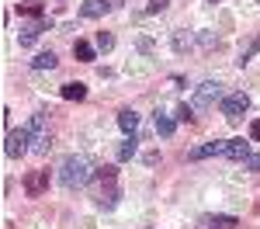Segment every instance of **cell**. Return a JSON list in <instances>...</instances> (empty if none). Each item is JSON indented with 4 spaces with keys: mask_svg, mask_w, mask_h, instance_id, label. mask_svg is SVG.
Masks as SVG:
<instances>
[{
    "mask_svg": "<svg viewBox=\"0 0 260 229\" xmlns=\"http://www.w3.org/2000/svg\"><path fill=\"white\" fill-rule=\"evenodd\" d=\"M94 174H98V167L90 163L87 156H80V153H77V156H66L62 167H59V181L66 187H83Z\"/></svg>",
    "mask_w": 260,
    "mask_h": 229,
    "instance_id": "6da1fadb",
    "label": "cell"
},
{
    "mask_svg": "<svg viewBox=\"0 0 260 229\" xmlns=\"http://www.w3.org/2000/svg\"><path fill=\"white\" fill-rule=\"evenodd\" d=\"M225 94H222V83L219 80H205L194 87V94H191V108L194 111H205V108H215V101H222Z\"/></svg>",
    "mask_w": 260,
    "mask_h": 229,
    "instance_id": "7a4b0ae2",
    "label": "cell"
},
{
    "mask_svg": "<svg viewBox=\"0 0 260 229\" xmlns=\"http://www.w3.org/2000/svg\"><path fill=\"white\" fill-rule=\"evenodd\" d=\"M24 128H28V136H31V153H39V156H45V153H49V125H45V115H31V118H28V125H24Z\"/></svg>",
    "mask_w": 260,
    "mask_h": 229,
    "instance_id": "3957f363",
    "label": "cell"
},
{
    "mask_svg": "<svg viewBox=\"0 0 260 229\" xmlns=\"http://www.w3.org/2000/svg\"><path fill=\"white\" fill-rule=\"evenodd\" d=\"M28 149H31V136H28V128H24V125H21V128H7V139H4V153H7V160H21Z\"/></svg>",
    "mask_w": 260,
    "mask_h": 229,
    "instance_id": "277c9868",
    "label": "cell"
},
{
    "mask_svg": "<svg viewBox=\"0 0 260 229\" xmlns=\"http://www.w3.org/2000/svg\"><path fill=\"white\" fill-rule=\"evenodd\" d=\"M246 111H250V94L236 90V94H225V97H222V115H225V122H240Z\"/></svg>",
    "mask_w": 260,
    "mask_h": 229,
    "instance_id": "5b68a950",
    "label": "cell"
},
{
    "mask_svg": "<svg viewBox=\"0 0 260 229\" xmlns=\"http://www.w3.org/2000/svg\"><path fill=\"white\" fill-rule=\"evenodd\" d=\"M49 28H52V21H49V18H39V21H31V24H21L18 45H21V49L35 45V42H39V35H42V31H49Z\"/></svg>",
    "mask_w": 260,
    "mask_h": 229,
    "instance_id": "8992f818",
    "label": "cell"
},
{
    "mask_svg": "<svg viewBox=\"0 0 260 229\" xmlns=\"http://www.w3.org/2000/svg\"><path fill=\"white\" fill-rule=\"evenodd\" d=\"M45 191H49V170H31L24 177V194L28 198H42Z\"/></svg>",
    "mask_w": 260,
    "mask_h": 229,
    "instance_id": "52a82bcc",
    "label": "cell"
},
{
    "mask_svg": "<svg viewBox=\"0 0 260 229\" xmlns=\"http://www.w3.org/2000/svg\"><path fill=\"white\" fill-rule=\"evenodd\" d=\"M219 153H225V143H222V139H208V143L194 146V149L187 153V160H208V156H219Z\"/></svg>",
    "mask_w": 260,
    "mask_h": 229,
    "instance_id": "ba28073f",
    "label": "cell"
},
{
    "mask_svg": "<svg viewBox=\"0 0 260 229\" xmlns=\"http://www.w3.org/2000/svg\"><path fill=\"white\" fill-rule=\"evenodd\" d=\"M240 222L233 215H201L198 219V229H236Z\"/></svg>",
    "mask_w": 260,
    "mask_h": 229,
    "instance_id": "9c48e42d",
    "label": "cell"
},
{
    "mask_svg": "<svg viewBox=\"0 0 260 229\" xmlns=\"http://www.w3.org/2000/svg\"><path fill=\"white\" fill-rule=\"evenodd\" d=\"M222 156H229V160H246L250 156V143H243V139H225V153Z\"/></svg>",
    "mask_w": 260,
    "mask_h": 229,
    "instance_id": "30bf717a",
    "label": "cell"
},
{
    "mask_svg": "<svg viewBox=\"0 0 260 229\" xmlns=\"http://www.w3.org/2000/svg\"><path fill=\"white\" fill-rule=\"evenodd\" d=\"M108 7H111L108 0H83L80 14H83V18H101V14H108Z\"/></svg>",
    "mask_w": 260,
    "mask_h": 229,
    "instance_id": "8fae6325",
    "label": "cell"
},
{
    "mask_svg": "<svg viewBox=\"0 0 260 229\" xmlns=\"http://www.w3.org/2000/svg\"><path fill=\"white\" fill-rule=\"evenodd\" d=\"M118 125L125 136H136V128H139V115L132 111V108H125V111H118Z\"/></svg>",
    "mask_w": 260,
    "mask_h": 229,
    "instance_id": "7c38bea8",
    "label": "cell"
},
{
    "mask_svg": "<svg viewBox=\"0 0 260 229\" xmlns=\"http://www.w3.org/2000/svg\"><path fill=\"white\" fill-rule=\"evenodd\" d=\"M59 94L62 97H66V101H83V97H87V83H62L59 87Z\"/></svg>",
    "mask_w": 260,
    "mask_h": 229,
    "instance_id": "4fadbf2b",
    "label": "cell"
},
{
    "mask_svg": "<svg viewBox=\"0 0 260 229\" xmlns=\"http://www.w3.org/2000/svg\"><path fill=\"white\" fill-rule=\"evenodd\" d=\"M115 205H118V187H115V181H108V187L98 198V208H115Z\"/></svg>",
    "mask_w": 260,
    "mask_h": 229,
    "instance_id": "5bb4252c",
    "label": "cell"
},
{
    "mask_svg": "<svg viewBox=\"0 0 260 229\" xmlns=\"http://www.w3.org/2000/svg\"><path fill=\"white\" fill-rule=\"evenodd\" d=\"M73 56H77V62H94V56H98V52H94V45H90V42H73Z\"/></svg>",
    "mask_w": 260,
    "mask_h": 229,
    "instance_id": "9a60e30c",
    "label": "cell"
},
{
    "mask_svg": "<svg viewBox=\"0 0 260 229\" xmlns=\"http://www.w3.org/2000/svg\"><path fill=\"white\" fill-rule=\"evenodd\" d=\"M257 52H260V35H253V39H250V42H246V45L240 49V59H236V62H240V66H246V62L253 59Z\"/></svg>",
    "mask_w": 260,
    "mask_h": 229,
    "instance_id": "2e32d148",
    "label": "cell"
},
{
    "mask_svg": "<svg viewBox=\"0 0 260 229\" xmlns=\"http://www.w3.org/2000/svg\"><path fill=\"white\" fill-rule=\"evenodd\" d=\"M59 59H56V52H39L35 59H31V70H56Z\"/></svg>",
    "mask_w": 260,
    "mask_h": 229,
    "instance_id": "e0dca14e",
    "label": "cell"
},
{
    "mask_svg": "<svg viewBox=\"0 0 260 229\" xmlns=\"http://www.w3.org/2000/svg\"><path fill=\"white\" fill-rule=\"evenodd\" d=\"M174 128H177V122H174L170 115L156 111V132H160V136H174Z\"/></svg>",
    "mask_w": 260,
    "mask_h": 229,
    "instance_id": "ac0fdd59",
    "label": "cell"
},
{
    "mask_svg": "<svg viewBox=\"0 0 260 229\" xmlns=\"http://www.w3.org/2000/svg\"><path fill=\"white\" fill-rule=\"evenodd\" d=\"M94 45H98L101 52H111V49H115V35H111V31H98Z\"/></svg>",
    "mask_w": 260,
    "mask_h": 229,
    "instance_id": "d6986e66",
    "label": "cell"
},
{
    "mask_svg": "<svg viewBox=\"0 0 260 229\" xmlns=\"http://www.w3.org/2000/svg\"><path fill=\"white\" fill-rule=\"evenodd\" d=\"M42 4L45 0H18V11L21 14H42Z\"/></svg>",
    "mask_w": 260,
    "mask_h": 229,
    "instance_id": "ffe728a7",
    "label": "cell"
},
{
    "mask_svg": "<svg viewBox=\"0 0 260 229\" xmlns=\"http://www.w3.org/2000/svg\"><path fill=\"white\" fill-rule=\"evenodd\" d=\"M132 156H136V139H125L118 146V160H132Z\"/></svg>",
    "mask_w": 260,
    "mask_h": 229,
    "instance_id": "44dd1931",
    "label": "cell"
},
{
    "mask_svg": "<svg viewBox=\"0 0 260 229\" xmlns=\"http://www.w3.org/2000/svg\"><path fill=\"white\" fill-rule=\"evenodd\" d=\"M177 118H180V122H194V108H191V104H180Z\"/></svg>",
    "mask_w": 260,
    "mask_h": 229,
    "instance_id": "7402d4cb",
    "label": "cell"
},
{
    "mask_svg": "<svg viewBox=\"0 0 260 229\" xmlns=\"http://www.w3.org/2000/svg\"><path fill=\"white\" fill-rule=\"evenodd\" d=\"M187 45H191V39H187L184 31H174V49H177V52H184Z\"/></svg>",
    "mask_w": 260,
    "mask_h": 229,
    "instance_id": "603a6c76",
    "label": "cell"
},
{
    "mask_svg": "<svg viewBox=\"0 0 260 229\" xmlns=\"http://www.w3.org/2000/svg\"><path fill=\"white\" fill-rule=\"evenodd\" d=\"M115 174H118L115 167H98V177H101V181H115Z\"/></svg>",
    "mask_w": 260,
    "mask_h": 229,
    "instance_id": "cb8c5ba5",
    "label": "cell"
},
{
    "mask_svg": "<svg viewBox=\"0 0 260 229\" xmlns=\"http://www.w3.org/2000/svg\"><path fill=\"white\" fill-rule=\"evenodd\" d=\"M167 4H170V0H149L146 11H149V14H160V11H167Z\"/></svg>",
    "mask_w": 260,
    "mask_h": 229,
    "instance_id": "d4e9b609",
    "label": "cell"
},
{
    "mask_svg": "<svg viewBox=\"0 0 260 229\" xmlns=\"http://www.w3.org/2000/svg\"><path fill=\"white\" fill-rule=\"evenodd\" d=\"M243 163H246V170H260V153H250Z\"/></svg>",
    "mask_w": 260,
    "mask_h": 229,
    "instance_id": "484cf974",
    "label": "cell"
},
{
    "mask_svg": "<svg viewBox=\"0 0 260 229\" xmlns=\"http://www.w3.org/2000/svg\"><path fill=\"white\" fill-rule=\"evenodd\" d=\"M198 42H201V45H215V35H208V31H201V35H198Z\"/></svg>",
    "mask_w": 260,
    "mask_h": 229,
    "instance_id": "4316f807",
    "label": "cell"
},
{
    "mask_svg": "<svg viewBox=\"0 0 260 229\" xmlns=\"http://www.w3.org/2000/svg\"><path fill=\"white\" fill-rule=\"evenodd\" d=\"M250 139H260V118L253 125H250Z\"/></svg>",
    "mask_w": 260,
    "mask_h": 229,
    "instance_id": "83f0119b",
    "label": "cell"
},
{
    "mask_svg": "<svg viewBox=\"0 0 260 229\" xmlns=\"http://www.w3.org/2000/svg\"><path fill=\"white\" fill-rule=\"evenodd\" d=\"M208 4H219V0H208Z\"/></svg>",
    "mask_w": 260,
    "mask_h": 229,
    "instance_id": "f1b7e54d",
    "label": "cell"
}]
</instances>
